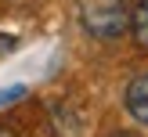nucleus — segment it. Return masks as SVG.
<instances>
[{"mask_svg":"<svg viewBox=\"0 0 148 137\" xmlns=\"http://www.w3.org/2000/svg\"><path fill=\"white\" fill-rule=\"evenodd\" d=\"M130 33H134L137 47L148 50V0H137L134 11H130Z\"/></svg>","mask_w":148,"mask_h":137,"instance_id":"7ed1b4c3","label":"nucleus"},{"mask_svg":"<svg viewBox=\"0 0 148 137\" xmlns=\"http://www.w3.org/2000/svg\"><path fill=\"white\" fill-rule=\"evenodd\" d=\"M123 105H127V112H130L134 123L148 126V69L137 72V76L127 83V90H123Z\"/></svg>","mask_w":148,"mask_h":137,"instance_id":"f03ea898","label":"nucleus"},{"mask_svg":"<svg viewBox=\"0 0 148 137\" xmlns=\"http://www.w3.org/2000/svg\"><path fill=\"white\" fill-rule=\"evenodd\" d=\"M105 137H141V134H134V130H112V134H105Z\"/></svg>","mask_w":148,"mask_h":137,"instance_id":"39448f33","label":"nucleus"},{"mask_svg":"<svg viewBox=\"0 0 148 137\" xmlns=\"http://www.w3.org/2000/svg\"><path fill=\"white\" fill-rule=\"evenodd\" d=\"M130 0H79L76 14L87 36L94 40H116L130 29Z\"/></svg>","mask_w":148,"mask_h":137,"instance_id":"f257e3e1","label":"nucleus"},{"mask_svg":"<svg viewBox=\"0 0 148 137\" xmlns=\"http://www.w3.org/2000/svg\"><path fill=\"white\" fill-rule=\"evenodd\" d=\"M0 137H14V134H11V130H4V126H0Z\"/></svg>","mask_w":148,"mask_h":137,"instance_id":"423d86ee","label":"nucleus"},{"mask_svg":"<svg viewBox=\"0 0 148 137\" xmlns=\"http://www.w3.org/2000/svg\"><path fill=\"white\" fill-rule=\"evenodd\" d=\"M29 94V87L25 83H11V87H0V108H7V105H14V101H22Z\"/></svg>","mask_w":148,"mask_h":137,"instance_id":"20e7f679","label":"nucleus"}]
</instances>
